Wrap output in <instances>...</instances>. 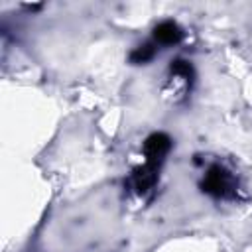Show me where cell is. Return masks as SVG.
Segmentation results:
<instances>
[{"label":"cell","instance_id":"cell-4","mask_svg":"<svg viewBox=\"0 0 252 252\" xmlns=\"http://www.w3.org/2000/svg\"><path fill=\"white\" fill-rule=\"evenodd\" d=\"M181 30L175 22H161L154 28V37L163 43V45H171V43H177L181 39Z\"/></svg>","mask_w":252,"mask_h":252},{"label":"cell","instance_id":"cell-1","mask_svg":"<svg viewBox=\"0 0 252 252\" xmlns=\"http://www.w3.org/2000/svg\"><path fill=\"white\" fill-rule=\"evenodd\" d=\"M201 187H203L205 193H209L213 197H219V199H230L234 195V181H232L230 173L220 165H213L205 173V179H203Z\"/></svg>","mask_w":252,"mask_h":252},{"label":"cell","instance_id":"cell-2","mask_svg":"<svg viewBox=\"0 0 252 252\" xmlns=\"http://www.w3.org/2000/svg\"><path fill=\"white\" fill-rule=\"evenodd\" d=\"M171 148V140L167 134H161V132H156L152 134L146 142H144V156H146V163L150 165H156L159 167L165 154L169 152Z\"/></svg>","mask_w":252,"mask_h":252},{"label":"cell","instance_id":"cell-3","mask_svg":"<svg viewBox=\"0 0 252 252\" xmlns=\"http://www.w3.org/2000/svg\"><path fill=\"white\" fill-rule=\"evenodd\" d=\"M158 169H159V167L150 165V163H144L142 167L134 169V173H132V183H134V189H136L140 195H144L146 191H150V189L156 185V181H158Z\"/></svg>","mask_w":252,"mask_h":252},{"label":"cell","instance_id":"cell-6","mask_svg":"<svg viewBox=\"0 0 252 252\" xmlns=\"http://www.w3.org/2000/svg\"><path fill=\"white\" fill-rule=\"evenodd\" d=\"M171 73L173 75H179V77H183V79H191L193 77V67L187 63V61H183V59H175V61H171Z\"/></svg>","mask_w":252,"mask_h":252},{"label":"cell","instance_id":"cell-5","mask_svg":"<svg viewBox=\"0 0 252 252\" xmlns=\"http://www.w3.org/2000/svg\"><path fill=\"white\" fill-rule=\"evenodd\" d=\"M154 55H156V47H154L152 43H144V45L136 47V49L130 53V61L136 63V65H140V63H148Z\"/></svg>","mask_w":252,"mask_h":252}]
</instances>
